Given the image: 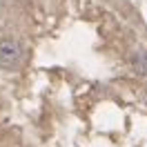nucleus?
I'll list each match as a JSON object with an SVG mask.
<instances>
[{
	"mask_svg": "<svg viewBox=\"0 0 147 147\" xmlns=\"http://www.w3.org/2000/svg\"><path fill=\"white\" fill-rule=\"evenodd\" d=\"M22 47L16 40H0V69L2 71H16L22 65Z\"/></svg>",
	"mask_w": 147,
	"mask_h": 147,
	"instance_id": "nucleus-1",
	"label": "nucleus"
},
{
	"mask_svg": "<svg viewBox=\"0 0 147 147\" xmlns=\"http://www.w3.org/2000/svg\"><path fill=\"white\" fill-rule=\"evenodd\" d=\"M136 69H143V74H147V56L140 51V54H136Z\"/></svg>",
	"mask_w": 147,
	"mask_h": 147,
	"instance_id": "nucleus-2",
	"label": "nucleus"
}]
</instances>
